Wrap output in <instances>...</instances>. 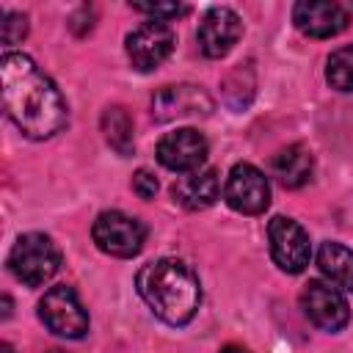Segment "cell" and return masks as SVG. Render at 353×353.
I'll return each instance as SVG.
<instances>
[{
    "instance_id": "5",
    "label": "cell",
    "mask_w": 353,
    "mask_h": 353,
    "mask_svg": "<svg viewBox=\"0 0 353 353\" xmlns=\"http://www.w3.org/2000/svg\"><path fill=\"white\" fill-rule=\"evenodd\" d=\"M39 317L52 334L66 339H83L88 331V312L83 309L77 292L66 284L50 287L44 292L39 301Z\"/></svg>"
},
{
    "instance_id": "16",
    "label": "cell",
    "mask_w": 353,
    "mask_h": 353,
    "mask_svg": "<svg viewBox=\"0 0 353 353\" xmlns=\"http://www.w3.org/2000/svg\"><path fill=\"white\" fill-rule=\"evenodd\" d=\"M317 268L336 290L353 292V251L342 243H323L317 251Z\"/></svg>"
},
{
    "instance_id": "12",
    "label": "cell",
    "mask_w": 353,
    "mask_h": 353,
    "mask_svg": "<svg viewBox=\"0 0 353 353\" xmlns=\"http://www.w3.org/2000/svg\"><path fill=\"white\" fill-rule=\"evenodd\" d=\"M212 110V99L201 85H165L152 99V116L157 121H174L185 116H207Z\"/></svg>"
},
{
    "instance_id": "15",
    "label": "cell",
    "mask_w": 353,
    "mask_h": 353,
    "mask_svg": "<svg viewBox=\"0 0 353 353\" xmlns=\"http://www.w3.org/2000/svg\"><path fill=\"white\" fill-rule=\"evenodd\" d=\"M270 171L284 188H303L314 174V157L306 146L292 143V146H284L273 154Z\"/></svg>"
},
{
    "instance_id": "14",
    "label": "cell",
    "mask_w": 353,
    "mask_h": 353,
    "mask_svg": "<svg viewBox=\"0 0 353 353\" xmlns=\"http://www.w3.org/2000/svg\"><path fill=\"white\" fill-rule=\"evenodd\" d=\"M174 201L185 210H207L221 196V176L215 168H199L188 176H179L171 188Z\"/></svg>"
},
{
    "instance_id": "18",
    "label": "cell",
    "mask_w": 353,
    "mask_h": 353,
    "mask_svg": "<svg viewBox=\"0 0 353 353\" xmlns=\"http://www.w3.org/2000/svg\"><path fill=\"white\" fill-rule=\"evenodd\" d=\"M325 80L336 91H353V44L339 47L328 55L325 66Z\"/></svg>"
},
{
    "instance_id": "2",
    "label": "cell",
    "mask_w": 353,
    "mask_h": 353,
    "mask_svg": "<svg viewBox=\"0 0 353 353\" xmlns=\"http://www.w3.org/2000/svg\"><path fill=\"white\" fill-rule=\"evenodd\" d=\"M135 290L143 303L168 325H185L196 317L201 303L199 276L182 259H154L146 262L135 276Z\"/></svg>"
},
{
    "instance_id": "6",
    "label": "cell",
    "mask_w": 353,
    "mask_h": 353,
    "mask_svg": "<svg viewBox=\"0 0 353 353\" xmlns=\"http://www.w3.org/2000/svg\"><path fill=\"white\" fill-rule=\"evenodd\" d=\"M223 199L234 212L259 215L270 204L268 176L251 163H234L226 176V185H223Z\"/></svg>"
},
{
    "instance_id": "19",
    "label": "cell",
    "mask_w": 353,
    "mask_h": 353,
    "mask_svg": "<svg viewBox=\"0 0 353 353\" xmlns=\"http://www.w3.org/2000/svg\"><path fill=\"white\" fill-rule=\"evenodd\" d=\"M28 33V17L25 14H17V11H6L3 14V22H0V39L3 44H17L22 41Z\"/></svg>"
},
{
    "instance_id": "17",
    "label": "cell",
    "mask_w": 353,
    "mask_h": 353,
    "mask_svg": "<svg viewBox=\"0 0 353 353\" xmlns=\"http://www.w3.org/2000/svg\"><path fill=\"white\" fill-rule=\"evenodd\" d=\"M102 132L105 141L119 152V154H132V119L124 108H108L102 113Z\"/></svg>"
},
{
    "instance_id": "23",
    "label": "cell",
    "mask_w": 353,
    "mask_h": 353,
    "mask_svg": "<svg viewBox=\"0 0 353 353\" xmlns=\"http://www.w3.org/2000/svg\"><path fill=\"white\" fill-rule=\"evenodd\" d=\"M0 353H14V347L8 342H0Z\"/></svg>"
},
{
    "instance_id": "9",
    "label": "cell",
    "mask_w": 353,
    "mask_h": 353,
    "mask_svg": "<svg viewBox=\"0 0 353 353\" xmlns=\"http://www.w3.org/2000/svg\"><path fill=\"white\" fill-rule=\"evenodd\" d=\"M301 306H303L306 317H309L317 328L331 331V334L342 331V328L347 325V320H350V306H347L342 290H336L334 284L320 281V279H314V281H309V284L303 287V292H301Z\"/></svg>"
},
{
    "instance_id": "7",
    "label": "cell",
    "mask_w": 353,
    "mask_h": 353,
    "mask_svg": "<svg viewBox=\"0 0 353 353\" xmlns=\"http://www.w3.org/2000/svg\"><path fill=\"white\" fill-rule=\"evenodd\" d=\"M268 243H270V256L284 273H301L309 259H312V243L306 229L284 215H276L268 223Z\"/></svg>"
},
{
    "instance_id": "3",
    "label": "cell",
    "mask_w": 353,
    "mask_h": 353,
    "mask_svg": "<svg viewBox=\"0 0 353 353\" xmlns=\"http://www.w3.org/2000/svg\"><path fill=\"white\" fill-rule=\"evenodd\" d=\"M61 265V251L52 243V237L41 232H28L17 237V243L8 251V270L14 273L17 281L28 287H39L50 281L58 273Z\"/></svg>"
},
{
    "instance_id": "8",
    "label": "cell",
    "mask_w": 353,
    "mask_h": 353,
    "mask_svg": "<svg viewBox=\"0 0 353 353\" xmlns=\"http://www.w3.org/2000/svg\"><path fill=\"white\" fill-rule=\"evenodd\" d=\"M124 50L127 58L132 63V69L138 72H152L157 69L174 50V30L165 22H143L135 30L127 33L124 39Z\"/></svg>"
},
{
    "instance_id": "10",
    "label": "cell",
    "mask_w": 353,
    "mask_h": 353,
    "mask_svg": "<svg viewBox=\"0 0 353 353\" xmlns=\"http://www.w3.org/2000/svg\"><path fill=\"white\" fill-rule=\"evenodd\" d=\"M157 160H160V165H165L168 171H176V174L199 171L201 163L207 160V138L193 127L174 130L160 138Z\"/></svg>"
},
{
    "instance_id": "4",
    "label": "cell",
    "mask_w": 353,
    "mask_h": 353,
    "mask_svg": "<svg viewBox=\"0 0 353 353\" xmlns=\"http://www.w3.org/2000/svg\"><path fill=\"white\" fill-rule=\"evenodd\" d=\"M91 237H94L99 251L127 259V256H135L143 248L146 229L138 218H132L127 212L105 210V212L97 215V221L91 226Z\"/></svg>"
},
{
    "instance_id": "24",
    "label": "cell",
    "mask_w": 353,
    "mask_h": 353,
    "mask_svg": "<svg viewBox=\"0 0 353 353\" xmlns=\"http://www.w3.org/2000/svg\"><path fill=\"white\" fill-rule=\"evenodd\" d=\"M47 353H63V350H58V347H55V350H47Z\"/></svg>"
},
{
    "instance_id": "1",
    "label": "cell",
    "mask_w": 353,
    "mask_h": 353,
    "mask_svg": "<svg viewBox=\"0 0 353 353\" xmlns=\"http://www.w3.org/2000/svg\"><path fill=\"white\" fill-rule=\"evenodd\" d=\"M3 110L14 127L33 141L52 138L66 124V102L55 83L25 52H3L0 58Z\"/></svg>"
},
{
    "instance_id": "13",
    "label": "cell",
    "mask_w": 353,
    "mask_h": 353,
    "mask_svg": "<svg viewBox=\"0 0 353 353\" xmlns=\"http://www.w3.org/2000/svg\"><path fill=\"white\" fill-rule=\"evenodd\" d=\"M292 22L312 39H331L347 28V11L334 0H301L292 8Z\"/></svg>"
},
{
    "instance_id": "11",
    "label": "cell",
    "mask_w": 353,
    "mask_h": 353,
    "mask_svg": "<svg viewBox=\"0 0 353 353\" xmlns=\"http://www.w3.org/2000/svg\"><path fill=\"white\" fill-rule=\"evenodd\" d=\"M243 36V22L240 17L226 8V6H215L210 8L201 22H199V30H196V39H199V50L207 55V58H223L234 44L237 39Z\"/></svg>"
},
{
    "instance_id": "22",
    "label": "cell",
    "mask_w": 353,
    "mask_h": 353,
    "mask_svg": "<svg viewBox=\"0 0 353 353\" xmlns=\"http://www.w3.org/2000/svg\"><path fill=\"white\" fill-rule=\"evenodd\" d=\"M221 353H248V350H245V347H240V345H226Z\"/></svg>"
},
{
    "instance_id": "21",
    "label": "cell",
    "mask_w": 353,
    "mask_h": 353,
    "mask_svg": "<svg viewBox=\"0 0 353 353\" xmlns=\"http://www.w3.org/2000/svg\"><path fill=\"white\" fill-rule=\"evenodd\" d=\"M132 190L141 196V199H154V193H157V179H154V174L152 171H146V168H141V171H135V176H132Z\"/></svg>"
},
{
    "instance_id": "20",
    "label": "cell",
    "mask_w": 353,
    "mask_h": 353,
    "mask_svg": "<svg viewBox=\"0 0 353 353\" xmlns=\"http://www.w3.org/2000/svg\"><path fill=\"white\" fill-rule=\"evenodd\" d=\"M132 8L141 11V14H149L154 22H165V19H174V17L188 11L179 3H132Z\"/></svg>"
}]
</instances>
